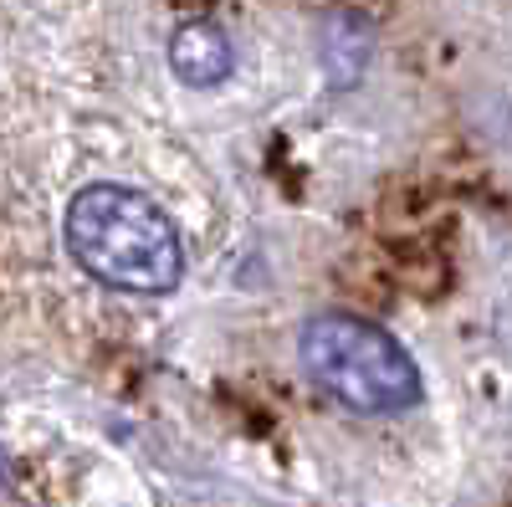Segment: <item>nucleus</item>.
<instances>
[{
  "instance_id": "obj_4",
  "label": "nucleus",
  "mask_w": 512,
  "mask_h": 507,
  "mask_svg": "<svg viewBox=\"0 0 512 507\" xmlns=\"http://www.w3.org/2000/svg\"><path fill=\"white\" fill-rule=\"evenodd\" d=\"M364 62H369V26L349 11H333L323 21V67H328V77L338 82V88H349V82L364 72Z\"/></svg>"
},
{
  "instance_id": "obj_3",
  "label": "nucleus",
  "mask_w": 512,
  "mask_h": 507,
  "mask_svg": "<svg viewBox=\"0 0 512 507\" xmlns=\"http://www.w3.org/2000/svg\"><path fill=\"white\" fill-rule=\"evenodd\" d=\"M169 67H175L180 82L190 88H216L236 72V52H231V36L210 21H190L169 36Z\"/></svg>"
},
{
  "instance_id": "obj_2",
  "label": "nucleus",
  "mask_w": 512,
  "mask_h": 507,
  "mask_svg": "<svg viewBox=\"0 0 512 507\" xmlns=\"http://www.w3.org/2000/svg\"><path fill=\"white\" fill-rule=\"evenodd\" d=\"M297 359L308 379L354 415H395L420 400V369L395 333L359 313H318L303 323Z\"/></svg>"
},
{
  "instance_id": "obj_1",
  "label": "nucleus",
  "mask_w": 512,
  "mask_h": 507,
  "mask_svg": "<svg viewBox=\"0 0 512 507\" xmlns=\"http://www.w3.org/2000/svg\"><path fill=\"white\" fill-rule=\"evenodd\" d=\"M67 251L72 262L98 277L113 292H139V298H164L180 287L185 246L175 221L134 185H88L67 205Z\"/></svg>"
}]
</instances>
